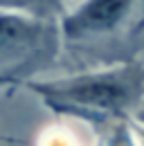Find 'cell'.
Listing matches in <instances>:
<instances>
[{
  "label": "cell",
  "mask_w": 144,
  "mask_h": 146,
  "mask_svg": "<svg viewBox=\"0 0 144 146\" xmlns=\"http://www.w3.org/2000/svg\"><path fill=\"white\" fill-rule=\"evenodd\" d=\"M61 54L59 20L0 7V83L47 68Z\"/></svg>",
  "instance_id": "obj_3"
},
{
  "label": "cell",
  "mask_w": 144,
  "mask_h": 146,
  "mask_svg": "<svg viewBox=\"0 0 144 146\" xmlns=\"http://www.w3.org/2000/svg\"><path fill=\"white\" fill-rule=\"evenodd\" d=\"M56 20L61 52L88 58L122 54L144 34V0H81Z\"/></svg>",
  "instance_id": "obj_2"
},
{
  "label": "cell",
  "mask_w": 144,
  "mask_h": 146,
  "mask_svg": "<svg viewBox=\"0 0 144 146\" xmlns=\"http://www.w3.org/2000/svg\"><path fill=\"white\" fill-rule=\"evenodd\" d=\"M63 2L65 0H0V7L27 11V14L45 16V18H56L63 9Z\"/></svg>",
  "instance_id": "obj_4"
},
{
  "label": "cell",
  "mask_w": 144,
  "mask_h": 146,
  "mask_svg": "<svg viewBox=\"0 0 144 146\" xmlns=\"http://www.w3.org/2000/svg\"><path fill=\"white\" fill-rule=\"evenodd\" d=\"M27 88L41 94L47 106L68 115L122 119L144 99V68L137 63H115L113 68L79 72L56 81H29Z\"/></svg>",
  "instance_id": "obj_1"
}]
</instances>
